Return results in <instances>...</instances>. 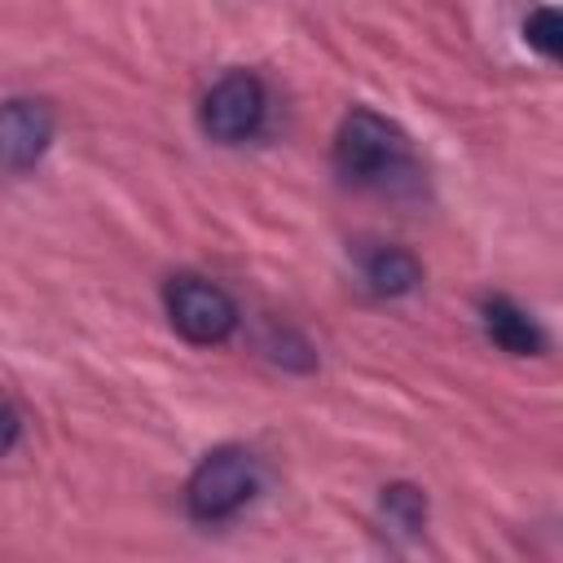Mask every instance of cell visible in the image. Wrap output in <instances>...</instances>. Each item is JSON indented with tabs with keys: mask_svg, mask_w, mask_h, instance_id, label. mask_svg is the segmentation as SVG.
<instances>
[{
	"mask_svg": "<svg viewBox=\"0 0 563 563\" xmlns=\"http://www.w3.org/2000/svg\"><path fill=\"white\" fill-rule=\"evenodd\" d=\"M383 515L391 528L418 532L427 523V497L413 484H391V488H383Z\"/></svg>",
	"mask_w": 563,
	"mask_h": 563,
	"instance_id": "ba28073f",
	"label": "cell"
},
{
	"mask_svg": "<svg viewBox=\"0 0 563 563\" xmlns=\"http://www.w3.org/2000/svg\"><path fill=\"white\" fill-rule=\"evenodd\" d=\"M409 158L405 132L374 110H352L334 132V167L356 185H378L396 176Z\"/></svg>",
	"mask_w": 563,
	"mask_h": 563,
	"instance_id": "7a4b0ae2",
	"label": "cell"
},
{
	"mask_svg": "<svg viewBox=\"0 0 563 563\" xmlns=\"http://www.w3.org/2000/svg\"><path fill=\"white\" fill-rule=\"evenodd\" d=\"M479 317H484V334H488L501 352H510V356H541V352H545L541 325H537L515 299L493 295V299H484Z\"/></svg>",
	"mask_w": 563,
	"mask_h": 563,
	"instance_id": "8992f818",
	"label": "cell"
},
{
	"mask_svg": "<svg viewBox=\"0 0 563 563\" xmlns=\"http://www.w3.org/2000/svg\"><path fill=\"white\" fill-rule=\"evenodd\" d=\"M255 488H260L255 453L224 444V449H211L194 466V475L185 484V506H189V515L198 523H220V519L238 515L255 497Z\"/></svg>",
	"mask_w": 563,
	"mask_h": 563,
	"instance_id": "6da1fadb",
	"label": "cell"
},
{
	"mask_svg": "<svg viewBox=\"0 0 563 563\" xmlns=\"http://www.w3.org/2000/svg\"><path fill=\"white\" fill-rule=\"evenodd\" d=\"M18 435H22V418H18L9 405H0V457L18 444Z\"/></svg>",
	"mask_w": 563,
	"mask_h": 563,
	"instance_id": "30bf717a",
	"label": "cell"
},
{
	"mask_svg": "<svg viewBox=\"0 0 563 563\" xmlns=\"http://www.w3.org/2000/svg\"><path fill=\"white\" fill-rule=\"evenodd\" d=\"M53 132H57V119L48 101L40 97L0 101V172H31L53 145Z\"/></svg>",
	"mask_w": 563,
	"mask_h": 563,
	"instance_id": "5b68a950",
	"label": "cell"
},
{
	"mask_svg": "<svg viewBox=\"0 0 563 563\" xmlns=\"http://www.w3.org/2000/svg\"><path fill=\"white\" fill-rule=\"evenodd\" d=\"M523 40L541 53V57H559V48H563V26H559V9H532L528 18H523Z\"/></svg>",
	"mask_w": 563,
	"mask_h": 563,
	"instance_id": "9c48e42d",
	"label": "cell"
},
{
	"mask_svg": "<svg viewBox=\"0 0 563 563\" xmlns=\"http://www.w3.org/2000/svg\"><path fill=\"white\" fill-rule=\"evenodd\" d=\"M163 303H167V317H172L176 334L198 343V347L224 343L238 330V303L229 299V290H220L207 277H194V273L172 277L167 290H163Z\"/></svg>",
	"mask_w": 563,
	"mask_h": 563,
	"instance_id": "3957f363",
	"label": "cell"
},
{
	"mask_svg": "<svg viewBox=\"0 0 563 563\" xmlns=\"http://www.w3.org/2000/svg\"><path fill=\"white\" fill-rule=\"evenodd\" d=\"M418 282H422V264L400 246H378L365 260V286L378 299H400V295L418 290Z\"/></svg>",
	"mask_w": 563,
	"mask_h": 563,
	"instance_id": "52a82bcc",
	"label": "cell"
},
{
	"mask_svg": "<svg viewBox=\"0 0 563 563\" xmlns=\"http://www.w3.org/2000/svg\"><path fill=\"white\" fill-rule=\"evenodd\" d=\"M264 110H268V97H264V84L260 75L251 70H229L220 75L207 97H202V110H198V123L211 141L220 145H242L251 141L260 128H264Z\"/></svg>",
	"mask_w": 563,
	"mask_h": 563,
	"instance_id": "277c9868",
	"label": "cell"
}]
</instances>
